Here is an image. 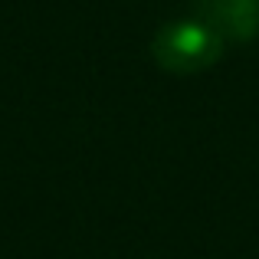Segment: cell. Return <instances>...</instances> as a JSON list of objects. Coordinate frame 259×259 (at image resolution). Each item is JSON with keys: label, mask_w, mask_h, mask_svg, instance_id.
Here are the masks:
<instances>
[{"label": "cell", "mask_w": 259, "mask_h": 259, "mask_svg": "<svg viewBox=\"0 0 259 259\" xmlns=\"http://www.w3.org/2000/svg\"><path fill=\"white\" fill-rule=\"evenodd\" d=\"M227 50V39L200 17L171 20L151 39V59L171 76H197Z\"/></svg>", "instance_id": "obj_1"}, {"label": "cell", "mask_w": 259, "mask_h": 259, "mask_svg": "<svg viewBox=\"0 0 259 259\" xmlns=\"http://www.w3.org/2000/svg\"><path fill=\"white\" fill-rule=\"evenodd\" d=\"M197 13L223 39L246 43L259 33V0H197Z\"/></svg>", "instance_id": "obj_2"}]
</instances>
